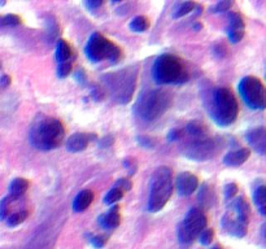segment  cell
<instances>
[{"instance_id": "obj_42", "label": "cell", "mask_w": 266, "mask_h": 249, "mask_svg": "<svg viewBox=\"0 0 266 249\" xmlns=\"http://www.w3.org/2000/svg\"><path fill=\"white\" fill-rule=\"evenodd\" d=\"M194 29H195V30H200L201 25L200 24H195V25H194Z\"/></svg>"}, {"instance_id": "obj_23", "label": "cell", "mask_w": 266, "mask_h": 249, "mask_svg": "<svg viewBox=\"0 0 266 249\" xmlns=\"http://www.w3.org/2000/svg\"><path fill=\"white\" fill-rule=\"evenodd\" d=\"M129 28L131 31L135 33H144L146 30H148L149 28V21L147 17L144 16H137L130 21Z\"/></svg>"}, {"instance_id": "obj_32", "label": "cell", "mask_w": 266, "mask_h": 249, "mask_svg": "<svg viewBox=\"0 0 266 249\" xmlns=\"http://www.w3.org/2000/svg\"><path fill=\"white\" fill-rule=\"evenodd\" d=\"M183 138H184L183 129H173L169 131V134H167V140H169V142H177V140L183 139Z\"/></svg>"}, {"instance_id": "obj_9", "label": "cell", "mask_w": 266, "mask_h": 249, "mask_svg": "<svg viewBox=\"0 0 266 249\" xmlns=\"http://www.w3.org/2000/svg\"><path fill=\"white\" fill-rule=\"evenodd\" d=\"M238 91L244 104L253 110L266 109V87L258 78L248 75L239 82Z\"/></svg>"}, {"instance_id": "obj_5", "label": "cell", "mask_w": 266, "mask_h": 249, "mask_svg": "<svg viewBox=\"0 0 266 249\" xmlns=\"http://www.w3.org/2000/svg\"><path fill=\"white\" fill-rule=\"evenodd\" d=\"M173 103L170 92L164 90H147L138 98L134 110L142 120L147 122L161 117Z\"/></svg>"}, {"instance_id": "obj_21", "label": "cell", "mask_w": 266, "mask_h": 249, "mask_svg": "<svg viewBox=\"0 0 266 249\" xmlns=\"http://www.w3.org/2000/svg\"><path fill=\"white\" fill-rule=\"evenodd\" d=\"M71 58V47L69 46V43L64 39H60L58 42V46H56V60L59 61V64L68 63Z\"/></svg>"}, {"instance_id": "obj_28", "label": "cell", "mask_w": 266, "mask_h": 249, "mask_svg": "<svg viewBox=\"0 0 266 249\" xmlns=\"http://www.w3.org/2000/svg\"><path fill=\"white\" fill-rule=\"evenodd\" d=\"M21 22V17L17 16V14L9 13L6 14V16H0V28H3V26H17Z\"/></svg>"}, {"instance_id": "obj_8", "label": "cell", "mask_w": 266, "mask_h": 249, "mask_svg": "<svg viewBox=\"0 0 266 249\" xmlns=\"http://www.w3.org/2000/svg\"><path fill=\"white\" fill-rule=\"evenodd\" d=\"M206 223H208V219L201 209H189L178 227L179 243L183 246L191 245L196 238H199L200 234L205 230Z\"/></svg>"}, {"instance_id": "obj_4", "label": "cell", "mask_w": 266, "mask_h": 249, "mask_svg": "<svg viewBox=\"0 0 266 249\" xmlns=\"http://www.w3.org/2000/svg\"><path fill=\"white\" fill-rule=\"evenodd\" d=\"M174 189L173 170L167 166H160L152 174L149 182L148 210L157 213L167 204Z\"/></svg>"}, {"instance_id": "obj_38", "label": "cell", "mask_w": 266, "mask_h": 249, "mask_svg": "<svg viewBox=\"0 0 266 249\" xmlns=\"http://www.w3.org/2000/svg\"><path fill=\"white\" fill-rule=\"evenodd\" d=\"M86 7L90 9H95V8H99V7H102L103 4V0H88V2H86Z\"/></svg>"}, {"instance_id": "obj_27", "label": "cell", "mask_w": 266, "mask_h": 249, "mask_svg": "<svg viewBox=\"0 0 266 249\" xmlns=\"http://www.w3.org/2000/svg\"><path fill=\"white\" fill-rule=\"evenodd\" d=\"M122 197H124V191L120 188H116V187H113V188L110 189L107 195H105L104 203L107 204V205H116V203L120 201Z\"/></svg>"}, {"instance_id": "obj_22", "label": "cell", "mask_w": 266, "mask_h": 249, "mask_svg": "<svg viewBox=\"0 0 266 249\" xmlns=\"http://www.w3.org/2000/svg\"><path fill=\"white\" fill-rule=\"evenodd\" d=\"M253 203L258 208L261 214L266 216V186H260L253 194Z\"/></svg>"}, {"instance_id": "obj_3", "label": "cell", "mask_w": 266, "mask_h": 249, "mask_svg": "<svg viewBox=\"0 0 266 249\" xmlns=\"http://www.w3.org/2000/svg\"><path fill=\"white\" fill-rule=\"evenodd\" d=\"M209 113L218 126H230L238 118L239 105L231 90L218 87L213 91L209 104Z\"/></svg>"}, {"instance_id": "obj_29", "label": "cell", "mask_w": 266, "mask_h": 249, "mask_svg": "<svg viewBox=\"0 0 266 249\" xmlns=\"http://www.w3.org/2000/svg\"><path fill=\"white\" fill-rule=\"evenodd\" d=\"M231 7H233V2L231 0H222V2H218L216 6L212 7L211 12H213V13H222V12L229 11Z\"/></svg>"}, {"instance_id": "obj_19", "label": "cell", "mask_w": 266, "mask_h": 249, "mask_svg": "<svg viewBox=\"0 0 266 249\" xmlns=\"http://www.w3.org/2000/svg\"><path fill=\"white\" fill-rule=\"evenodd\" d=\"M93 201V192L90 189H83L80 194L75 196L74 201H73V210L81 213V212H85L88 206L91 205V203Z\"/></svg>"}, {"instance_id": "obj_37", "label": "cell", "mask_w": 266, "mask_h": 249, "mask_svg": "<svg viewBox=\"0 0 266 249\" xmlns=\"http://www.w3.org/2000/svg\"><path fill=\"white\" fill-rule=\"evenodd\" d=\"M124 166L129 170V174L132 176L135 171H137V161L132 159H126L124 161Z\"/></svg>"}, {"instance_id": "obj_13", "label": "cell", "mask_w": 266, "mask_h": 249, "mask_svg": "<svg viewBox=\"0 0 266 249\" xmlns=\"http://www.w3.org/2000/svg\"><path fill=\"white\" fill-rule=\"evenodd\" d=\"M245 139L257 154L266 155V127L260 126L251 129L245 134Z\"/></svg>"}, {"instance_id": "obj_43", "label": "cell", "mask_w": 266, "mask_h": 249, "mask_svg": "<svg viewBox=\"0 0 266 249\" xmlns=\"http://www.w3.org/2000/svg\"><path fill=\"white\" fill-rule=\"evenodd\" d=\"M212 249H222V246H221L220 244H217V245H214Z\"/></svg>"}, {"instance_id": "obj_34", "label": "cell", "mask_w": 266, "mask_h": 249, "mask_svg": "<svg viewBox=\"0 0 266 249\" xmlns=\"http://www.w3.org/2000/svg\"><path fill=\"white\" fill-rule=\"evenodd\" d=\"M115 187H116V188L122 189V191L125 192V191H129V189H131L132 183H131V181H130V179L121 178V179H118L117 182H116Z\"/></svg>"}, {"instance_id": "obj_35", "label": "cell", "mask_w": 266, "mask_h": 249, "mask_svg": "<svg viewBox=\"0 0 266 249\" xmlns=\"http://www.w3.org/2000/svg\"><path fill=\"white\" fill-rule=\"evenodd\" d=\"M91 244H92L95 248H103V246L107 244V236L104 235L93 236V238H91Z\"/></svg>"}, {"instance_id": "obj_24", "label": "cell", "mask_w": 266, "mask_h": 249, "mask_svg": "<svg viewBox=\"0 0 266 249\" xmlns=\"http://www.w3.org/2000/svg\"><path fill=\"white\" fill-rule=\"evenodd\" d=\"M14 200H17L16 197L12 196V195H8L0 201V221H4V219H8L9 210H11V204L13 203Z\"/></svg>"}, {"instance_id": "obj_44", "label": "cell", "mask_w": 266, "mask_h": 249, "mask_svg": "<svg viewBox=\"0 0 266 249\" xmlns=\"http://www.w3.org/2000/svg\"><path fill=\"white\" fill-rule=\"evenodd\" d=\"M263 236L266 238V225H265V227H263Z\"/></svg>"}, {"instance_id": "obj_15", "label": "cell", "mask_w": 266, "mask_h": 249, "mask_svg": "<svg viewBox=\"0 0 266 249\" xmlns=\"http://www.w3.org/2000/svg\"><path fill=\"white\" fill-rule=\"evenodd\" d=\"M231 208H233V210L235 212L236 221L243 223V225L248 226V222H250V217H251V206L244 197L243 196L238 197V199L231 204Z\"/></svg>"}, {"instance_id": "obj_25", "label": "cell", "mask_w": 266, "mask_h": 249, "mask_svg": "<svg viewBox=\"0 0 266 249\" xmlns=\"http://www.w3.org/2000/svg\"><path fill=\"white\" fill-rule=\"evenodd\" d=\"M195 8H196V3H194V2H183V3H181L178 7H177L176 11H174L173 13V17L174 18H181V17L188 14L189 12H192Z\"/></svg>"}, {"instance_id": "obj_17", "label": "cell", "mask_w": 266, "mask_h": 249, "mask_svg": "<svg viewBox=\"0 0 266 249\" xmlns=\"http://www.w3.org/2000/svg\"><path fill=\"white\" fill-rule=\"evenodd\" d=\"M222 227L226 233L235 236V238H244V236L247 235L248 226L238 222L235 218L229 216V214H226V216L222 218Z\"/></svg>"}, {"instance_id": "obj_14", "label": "cell", "mask_w": 266, "mask_h": 249, "mask_svg": "<svg viewBox=\"0 0 266 249\" xmlns=\"http://www.w3.org/2000/svg\"><path fill=\"white\" fill-rule=\"evenodd\" d=\"M96 139L95 134H86V132H75L71 135L66 142V149L69 152H82L88 147L90 142Z\"/></svg>"}, {"instance_id": "obj_20", "label": "cell", "mask_w": 266, "mask_h": 249, "mask_svg": "<svg viewBox=\"0 0 266 249\" xmlns=\"http://www.w3.org/2000/svg\"><path fill=\"white\" fill-rule=\"evenodd\" d=\"M29 181L25 178H14L9 184V195L14 196L16 199L21 197L29 188Z\"/></svg>"}, {"instance_id": "obj_12", "label": "cell", "mask_w": 266, "mask_h": 249, "mask_svg": "<svg viewBox=\"0 0 266 249\" xmlns=\"http://www.w3.org/2000/svg\"><path fill=\"white\" fill-rule=\"evenodd\" d=\"M229 28H227V36L230 39V42L233 43H239V42L243 39L244 36V30H245V25L244 20L239 13H230L229 14Z\"/></svg>"}, {"instance_id": "obj_7", "label": "cell", "mask_w": 266, "mask_h": 249, "mask_svg": "<svg viewBox=\"0 0 266 249\" xmlns=\"http://www.w3.org/2000/svg\"><path fill=\"white\" fill-rule=\"evenodd\" d=\"M85 53L92 63H100L103 60H109L117 63L122 58V51L117 44L108 41L99 33H93L86 44Z\"/></svg>"}, {"instance_id": "obj_41", "label": "cell", "mask_w": 266, "mask_h": 249, "mask_svg": "<svg viewBox=\"0 0 266 249\" xmlns=\"http://www.w3.org/2000/svg\"><path fill=\"white\" fill-rule=\"evenodd\" d=\"M75 78H77V81L80 83H83L86 81V74L83 70H78L77 74H75Z\"/></svg>"}, {"instance_id": "obj_36", "label": "cell", "mask_w": 266, "mask_h": 249, "mask_svg": "<svg viewBox=\"0 0 266 249\" xmlns=\"http://www.w3.org/2000/svg\"><path fill=\"white\" fill-rule=\"evenodd\" d=\"M137 142L139 143L142 147H147V148L154 147V140L148 137H144V135H140V137H138Z\"/></svg>"}, {"instance_id": "obj_16", "label": "cell", "mask_w": 266, "mask_h": 249, "mask_svg": "<svg viewBox=\"0 0 266 249\" xmlns=\"http://www.w3.org/2000/svg\"><path fill=\"white\" fill-rule=\"evenodd\" d=\"M98 222H99L100 227L105 228V230H113V228L118 227V225H120L121 222L120 206L112 205V208H110L107 213L99 217Z\"/></svg>"}, {"instance_id": "obj_33", "label": "cell", "mask_w": 266, "mask_h": 249, "mask_svg": "<svg viewBox=\"0 0 266 249\" xmlns=\"http://www.w3.org/2000/svg\"><path fill=\"white\" fill-rule=\"evenodd\" d=\"M223 192H225V197L227 199V200L229 199H233V197L238 194V184L236 183L226 184Z\"/></svg>"}, {"instance_id": "obj_40", "label": "cell", "mask_w": 266, "mask_h": 249, "mask_svg": "<svg viewBox=\"0 0 266 249\" xmlns=\"http://www.w3.org/2000/svg\"><path fill=\"white\" fill-rule=\"evenodd\" d=\"M11 82H12L11 77L7 75V74H4V75L0 77V86H2V87H8V86L11 85Z\"/></svg>"}, {"instance_id": "obj_2", "label": "cell", "mask_w": 266, "mask_h": 249, "mask_svg": "<svg viewBox=\"0 0 266 249\" xmlns=\"http://www.w3.org/2000/svg\"><path fill=\"white\" fill-rule=\"evenodd\" d=\"M152 80L157 85H182L188 81V71L178 56L164 53L152 64Z\"/></svg>"}, {"instance_id": "obj_6", "label": "cell", "mask_w": 266, "mask_h": 249, "mask_svg": "<svg viewBox=\"0 0 266 249\" xmlns=\"http://www.w3.org/2000/svg\"><path fill=\"white\" fill-rule=\"evenodd\" d=\"M137 75V69L127 68L125 70L117 71V73L108 74L104 77L107 85L112 91V95L120 104H127L131 102Z\"/></svg>"}, {"instance_id": "obj_39", "label": "cell", "mask_w": 266, "mask_h": 249, "mask_svg": "<svg viewBox=\"0 0 266 249\" xmlns=\"http://www.w3.org/2000/svg\"><path fill=\"white\" fill-rule=\"evenodd\" d=\"M113 142H115L113 137H110V135H107V137H104L102 140H100L99 144H100V147L107 148V147H110V145L113 144Z\"/></svg>"}, {"instance_id": "obj_10", "label": "cell", "mask_w": 266, "mask_h": 249, "mask_svg": "<svg viewBox=\"0 0 266 249\" xmlns=\"http://www.w3.org/2000/svg\"><path fill=\"white\" fill-rule=\"evenodd\" d=\"M220 147V140L213 138L205 137L200 139H191L183 144V155L184 157L194 161H206L218 154Z\"/></svg>"}, {"instance_id": "obj_26", "label": "cell", "mask_w": 266, "mask_h": 249, "mask_svg": "<svg viewBox=\"0 0 266 249\" xmlns=\"http://www.w3.org/2000/svg\"><path fill=\"white\" fill-rule=\"evenodd\" d=\"M28 217H29V212L20 210L17 212V213H13L12 216L8 217V219H7V225H8L9 227H16V226L21 225L22 222H25Z\"/></svg>"}, {"instance_id": "obj_31", "label": "cell", "mask_w": 266, "mask_h": 249, "mask_svg": "<svg viewBox=\"0 0 266 249\" xmlns=\"http://www.w3.org/2000/svg\"><path fill=\"white\" fill-rule=\"evenodd\" d=\"M71 61H68V63H63V64H59V68H58V75L59 78H65L68 77L69 74L71 73Z\"/></svg>"}, {"instance_id": "obj_11", "label": "cell", "mask_w": 266, "mask_h": 249, "mask_svg": "<svg viewBox=\"0 0 266 249\" xmlns=\"http://www.w3.org/2000/svg\"><path fill=\"white\" fill-rule=\"evenodd\" d=\"M177 191L181 196H191L194 192H196L199 187V179L195 174H192L189 171L181 173L177 177L176 181Z\"/></svg>"}, {"instance_id": "obj_18", "label": "cell", "mask_w": 266, "mask_h": 249, "mask_svg": "<svg viewBox=\"0 0 266 249\" xmlns=\"http://www.w3.org/2000/svg\"><path fill=\"white\" fill-rule=\"evenodd\" d=\"M250 149L248 148H240L236 151H231L223 157V164L227 166H240L250 159Z\"/></svg>"}, {"instance_id": "obj_30", "label": "cell", "mask_w": 266, "mask_h": 249, "mask_svg": "<svg viewBox=\"0 0 266 249\" xmlns=\"http://www.w3.org/2000/svg\"><path fill=\"white\" fill-rule=\"evenodd\" d=\"M213 238H214L213 228H205V230L200 234V236H199V240H200L201 245L206 246L213 241Z\"/></svg>"}, {"instance_id": "obj_1", "label": "cell", "mask_w": 266, "mask_h": 249, "mask_svg": "<svg viewBox=\"0 0 266 249\" xmlns=\"http://www.w3.org/2000/svg\"><path fill=\"white\" fill-rule=\"evenodd\" d=\"M64 135H65V127L61 121L51 117H41L31 126L29 140L36 149L51 151L61 144Z\"/></svg>"}]
</instances>
